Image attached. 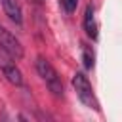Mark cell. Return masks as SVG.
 I'll use <instances>...</instances> for the list:
<instances>
[{
	"label": "cell",
	"mask_w": 122,
	"mask_h": 122,
	"mask_svg": "<svg viewBox=\"0 0 122 122\" xmlns=\"http://www.w3.org/2000/svg\"><path fill=\"white\" fill-rule=\"evenodd\" d=\"M10 61H11V57L8 53H6V57H0V69H2L4 76H6V80L10 84H13V86H23V74H21V71L15 67V63H10Z\"/></svg>",
	"instance_id": "cell-4"
},
{
	"label": "cell",
	"mask_w": 122,
	"mask_h": 122,
	"mask_svg": "<svg viewBox=\"0 0 122 122\" xmlns=\"http://www.w3.org/2000/svg\"><path fill=\"white\" fill-rule=\"evenodd\" d=\"M72 88L78 95V99L88 107V109H93V111H99V101L93 93V88L88 80V76L84 72H74L72 76Z\"/></svg>",
	"instance_id": "cell-2"
},
{
	"label": "cell",
	"mask_w": 122,
	"mask_h": 122,
	"mask_svg": "<svg viewBox=\"0 0 122 122\" xmlns=\"http://www.w3.org/2000/svg\"><path fill=\"white\" fill-rule=\"evenodd\" d=\"M34 67H36V72L40 74V78L46 82L48 90L51 92V95L55 97H63V82H61V76L57 74V71L53 69V65L46 59V57H36L34 61Z\"/></svg>",
	"instance_id": "cell-1"
},
{
	"label": "cell",
	"mask_w": 122,
	"mask_h": 122,
	"mask_svg": "<svg viewBox=\"0 0 122 122\" xmlns=\"http://www.w3.org/2000/svg\"><path fill=\"white\" fill-rule=\"evenodd\" d=\"M36 2H44V0H36Z\"/></svg>",
	"instance_id": "cell-9"
},
{
	"label": "cell",
	"mask_w": 122,
	"mask_h": 122,
	"mask_svg": "<svg viewBox=\"0 0 122 122\" xmlns=\"http://www.w3.org/2000/svg\"><path fill=\"white\" fill-rule=\"evenodd\" d=\"M0 50H4L11 59H15V61H19V59H23V55H25V50H23V46H21V42L15 38V34H11L6 27H2L0 25Z\"/></svg>",
	"instance_id": "cell-3"
},
{
	"label": "cell",
	"mask_w": 122,
	"mask_h": 122,
	"mask_svg": "<svg viewBox=\"0 0 122 122\" xmlns=\"http://www.w3.org/2000/svg\"><path fill=\"white\" fill-rule=\"evenodd\" d=\"M76 4H78V0H61V6L67 13H72L76 10Z\"/></svg>",
	"instance_id": "cell-8"
},
{
	"label": "cell",
	"mask_w": 122,
	"mask_h": 122,
	"mask_svg": "<svg viewBox=\"0 0 122 122\" xmlns=\"http://www.w3.org/2000/svg\"><path fill=\"white\" fill-rule=\"evenodd\" d=\"M2 2V8H4V13L10 17V21H13L15 25H21L23 23V10H21V4L17 0H0Z\"/></svg>",
	"instance_id": "cell-5"
},
{
	"label": "cell",
	"mask_w": 122,
	"mask_h": 122,
	"mask_svg": "<svg viewBox=\"0 0 122 122\" xmlns=\"http://www.w3.org/2000/svg\"><path fill=\"white\" fill-rule=\"evenodd\" d=\"M82 61H84L86 69H93V65H95V53L88 44H82Z\"/></svg>",
	"instance_id": "cell-7"
},
{
	"label": "cell",
	"mask_w": 122,
	"mask_h": 122,
	"mask_svg": "<svg viewBox=\"0 0 122 122\" xmlns=\"http://www.w3.org/2000/svg\"><path fill=\"white\" fill-rule=\"evenodd\" d=\"M84 30H86V34H88L92 40H95V38H97L95 10H93V6H92V4H88V6H86V11H84Z\"/></svg>",
	"instance_id": "cell-6"
}]
</instances>
